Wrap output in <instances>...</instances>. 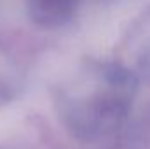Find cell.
Returning <instances> with one entry per match:
<instances>
[{
  "mask_svg": "<svg viewBox=\"0 0 150 149\" xmlns=\"http://www.w3.org/2000/svg\"><path fill=\"white\" fill-rule=\"evenodd\" d=\"M79 0H25L32 23L42 28H59L74 18Z\"/></svg>",
  "mask_w": 150,
  "mask_h": 149,
  "instance_id": "1",
  "label": "cell"
}]
</instances>
